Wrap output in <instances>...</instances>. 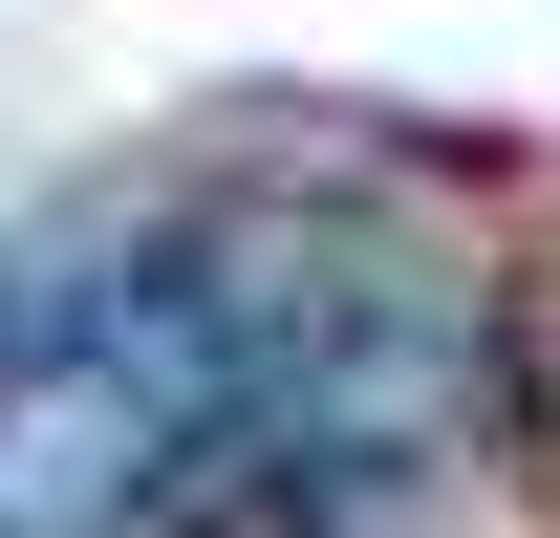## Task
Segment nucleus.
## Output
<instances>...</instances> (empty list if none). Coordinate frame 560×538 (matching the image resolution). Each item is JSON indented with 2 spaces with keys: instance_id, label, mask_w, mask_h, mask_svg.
<instances>
[{
  "instance_id": "1",
  "label": "nucleus",
  "mask_w": 560,
  "mask_h": 538,
  "mask_svg": "<svg viewBox=\"0 0 560 538\" xmlns=\"http://www.w3.org/2000/svg\"><path fill=\"white\" fill-rule=\"evenodd\" d=\"M324 473H475V302L346 195H130L0 259V538H215Z\"/></svg>"
}]
</instances>
